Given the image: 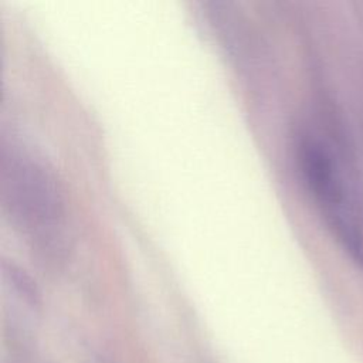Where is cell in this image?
Returning <instances> with one entry per match:
<instances>
[{
    "instance_id": "6da1fadb",
    "label": "cell",
    "mask_w": 363,
    "mask_h": 363,
    "mask_svg": "<svg viewBox=\"0 0 363 363\" xmlns=\"http://www.w3.org/2000/svg\"><path fill=\"white\" fill-rule=\"evenodd\" d=\"M1 203L14 228L48 264L67 250V213L60 180L47 159L20 140L3 142Z\"/></svg>"
},
{
    "instance_id": "7a4b0ae2",
    "label": "cell",
    "mask_w": 363,
    "mask_h": 363,
    "mask_svg": "<svg viewBox=\"0 0 363 363\" xmlns=\"http://www.w3.org/2000/svg\"><path fill=\"white\" fill-rule=\"evenodd\" d=\"M299 162L329 228L349 255L363 265V224L333 153L322 140L305 136L299 143Z\"/></svg>"
}]
</instances>
